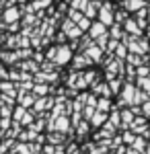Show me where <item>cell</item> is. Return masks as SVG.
Listing matches in <instances>:
<instances>
[{"label":"cell","instance_id":"obj_1","mask_svg":"<svg viewBox=\"0 0 150 154\" xmlns=\"http://www.w3.org/2000/svg\"><path fill=\"white\" fill-rule=\"evenodd\" d=\"M74 56V51L68 48V43H62V45H56L54 49V58H52V64L54 66H66Z\"/></svg>","mask_w":150,"mask_h":154},{"label":"cell","instance_id":"obj_2","mask_svg":"<svg viewBox=\"0 0 150 154\" xmlns=\"http://www.w3.org/2000/svg\"><path fill=\"white\" fill-rule=\"evenodd\" d=\"M97 17H99V23L109 29L113 25V4L109 0H103L101 6H99V11H97Z\"/></svg>","mask_w":150,"mask_h":154},{"label":"cell","instance_id":"obj_3","mask_svg":"<svg viewBox=\"0 0 150 154\" xmlns=\"http://www.w3.org/2000/svg\"><path fill=\"white\" fill-rule=\"evenodd\" d=\"M62 33H64L66 39H70V41L80 39V37H82V31L72 23V21H68V19H64V23H62Z\"/></svg>","mask_w":150,"mask_h":154},{"label":"cell","instance_id":"obj_4","mask_svg":"<svg viewBox=\"0 0 150 154\" xmlns=\"http://www.w3.org/2000/svg\"><path fill=\"white\" fill-rule=\"evenodd\" d=\"M70 62H72V70H74V72H80L82 68H89V66L92 64V62L86 58L84 54H74Z\"/></svg>","mask_w":150,"mask_h":154},{"label":"cell","instance_id":"obj_5","mask_svg":"<svg viewBox=\"0 0 150 154\" xmlns=\"http://www.w3.org/2000/svg\"><path fill=\"white\" fill-rule=\"evenodd\" d=\"M121 29H123V33H126V35H132V37H142V33H144L138 25H136V21H134V19H127V21H123Z\"/></svg>","mask_w":150,"mask_h":154},{"label":"cell","instance_id":"obj_6","mask_svg":"<svg viewBox=\"0 0 150 154\" xmlns=\"http://www.w3.org/2000/svg\"><path fill=\"white\" fill-rule=\"evenodd\" d=\"M82 54H84L86 58L91 60L92 64H101V62H103V51H101V49L95 45V41H92V45H91V48H86L84 51H82Z\"/></svg>","mask_w":150,"mask_h":154},{"label":"cell","instance_id":"obj_7","mask_svg":"<svg viewBox=\"0 0 150 154\" xmlns=\"http://www.w3.org/2000/svg\"><path fill=\"white\" fill-rule=\"evenodd\" d=\"M92 95L99 97V99H101V97H103V99H111L109 84H107V82H101V80H99L97 84H92Z\"/></svg>","mask_w":150,"mask_h":154},{"label":"cell","instance_id":"obj_8","mask_svg":"<svg viewBox=\"0 0 150 154\" xmlns=\"http://www.w3.org/2000/svg\"><path fill=\"white\" fill-rule=\"evenodd\" d=\"M121 6H123V11H127V12H138L140 8H146V6H148V0H126Z\"/></svg>","mask_w":150,"mask_h":154},{"label":"cell","instance_id":"obj_9","mask_svg":"<svg viewBox=\"0 0 150 154\" xmlns=\"http://www.w3.org/2000/svg\"><path fill=\"white\" fill-rule=\"evenodd\" d=\"M19 17H21V11H19L17 6H8L6 11L2 12V19H4V23H8V25L17 23V21H19Z\"/></svg>","mask_w":150,"mask_h":154},{"label":"cell","instance_id":"obj_10","mask_svg":"<svg viewBox=\"0 0 150 154\" xmlns=\"http://www.w3.org/2000/svg\"><path fill=\"white\" fill-rule=\"evenodd\" d=\"M105 33H107V27L105 25H101L99 21L97 23H91V27H89V37L91 39H97V37L105 35Z\"/></svg>","mask_w":150,"mask_h":154},{"label":"cell","instance_id":"obj_11","mask_svg":"<svg viewBox=\"0 0 150 154\" xmlns=\"http://www.w3.org/2000/svg\"><path fill=\"white\" fill-rule=\"evenodd\" d=\"M107 35H109V39H115V41H121L123 39V29H121V25H117V23H113L109 29H107Z\"/></svg>","mask_w":150,"mask_h":154},{"label":"cell","instance_id":"obj_12","mask_svg":"<svg viewBox=\"0 0 150 154\" xmlns=\"http://www.w3.org/2000/svg\"><path fill=\"white\" fill-rule=\"evenodd\" d=\"M146 146H148L146 138H144V136H136V140L132 142L130 148H132V150H136L138 154H144V152H146Z\"/></svg>","mask_w":150,"mask_h":154},{"label":"cell","instance_id":"obj_13","mask_svg":"<svg viewBox=\"0 0 150 154\" xmlns=\"http://www.w3.org/2000/svg\"><path fill=\"white\" fill-rule=\"evenodd\" d=\"M45 140L52 144V146H60V144L66 142V134H60V131H49Z\"/></svg>","mask_w":150,"mask_h":154},{"label":"cell","instance_id":"obj_14","mask_svg":"<svg viewBox=\"0 0 150 154\" xmlns=\"http://www.w3.org/2000/svg\"><path fill=\"white\" fill-rule=\"evenodd\" d=\"M99 6H101L99 2H91V0H89V4L84 6V11H82V14H84V17L89 19V21H92V19L97 17V11H99Z\"/></svg>","mask_w":150,"mask_h":154},{"label":"cell","instance_id":"obj_15","mask_svg":"<svg viewBox=\"0 0 150 154\" xmlns=\"http://www.w3.org/2000/svg\"><path fill=\"white\" fill-rule=\"evenodd\" d=\"M107 121V113H101V111H95V115L91 117L89 125L91 128H103V123Z\"/></svg>","mask_w":150,"mask_h":154},{"label":"cell","instance_id":"obj_16","mask_svg":"<svg viewBox=\"0 0 150 154\" xmlns=\"http://www.w3.org/2000/svg\"><path fill=\"white\" fill-rule=\"evenodd\" d=\"M19 103H21L19 107H23V109H29V107H33L35 97L31 95V93H19Z\"/></svg>","mask_w":150,"mask_h":154},{"label":"cell","instance_id":"obj_17","mask_svg":"<svg viewBox=\"0 0 150 154\" xmlns=\"http://www.w3.org/2000/svg\"><path fill=\"white\" fill-rule=\"evenodd\" d=\"M82 80H84L86 86H92V84L99 82V74H97L95 70H84L82 72Z\"/></svg>","mask_w":150,"mask_h":154},{"label":"cell","instance_id":"obj_18","mask_svg":"<svg viewBox=\"0 0 150 154\" xmlns=\"http://www.w3.org/2000/svg\"><path fill=\"white\" fill-rule=\"evenodd\" d=\"M95 109L97 111H101V113H109L111 109H113V105H111V99H97V105H95Z\"/></svg>","mask_w":150,"mask_h":154},{"label":"cell","instance_id":"obj_19","mask_svg":"<svg viewBox=\"0 0 150 154\" xmlns=\"http://www.w3.org/2000/svg\"><path fill=\"white\" fill-rule=\"evenodd\" d=\"M33 93L31 95L37 99V97H47V93H49V86L47 84H33V88H31Z\"/></svg>","mask_w":150,"mask_h":154},{"label":"cell","instance_id":"obj_20","mask_svg":"<svg viewBox=\"0 0 150 154\" xmlns=\"http://www.w3.org/2000/svg\"><path fill=\"white\" fill-rule=\"evenodd\" d=\"M136 88H140L142 93H146V95H150V78L146 76V78H136V84H134Z\"/></svg>","mask_w":150,"mask_h":154},{"label":"cell","instance_id":"obj_21","mask_svg":"<svg viewBox=\"0 0 150 154\" xmlns=\"http://www.w3.org/2000/svg\"><path fill=\"white\" fill-rule=\"evenodd\" d=\"M126 56H127L126 43H121V41H119V43H117V48H115V51H113V58H115V60H121V62H123V60H126Z\"/></svg>","mask_w":150,"mask_h":154},{"label":"cell","instance_id":"obj_22","mask_svg":"<svg viewBox=\"0 0 150 154\" xmlns=\"http://www.w3.org/2000/svg\"><path fill=\"white\" fill-rule=\"evenodd\" d=\"M146 101H150V95H146V93H142L140 88H136V93H134V105H142V103H146Z\"/></svg>","mask_w":150,"mask_h":154},{"label":"cell","instance_id":"obj_23","mask_svg":"<svg viewBox=\"0 0 150 154\" xmlns=\"http://www.w3.org/2000/svg\"><path fill=\"white\" fill-rule=\"evenodd\" d=\"M109 91H111V95H119V91H121V78H113V80H109Z\"/></svg>","mask_w":150,"mask_h":154},{"label":"cell","instance_id":"obj_24","mask_svg":"<svg viewBox=\"0 0 150 154\" xmlns=\"http://www.w3.org/2000/svg\"><path fill=\"white\" fill-rule=\"evenodd\" d=\"M74 130H76V134L82 138V136H86V131L91 130V125H89V121H84V119H82V121L76 125V128H74Z\"/></svg>","mask_w":150,"mask_h":154},{"label":"cell","instance_id":"obj_25","mask_svg":"<svg viewBox=\"0 0 150 154\" xmlns=\"http://www.w3.org/2000/svg\"><path fill=\"white\" fill-rule=\"evenodd\" d=\"M89 4V0H70V8L72 11H84V6Z\"/></svg>","mask_w":150,"mask_h":154},{"label":"cell","instance_id":"obj_26","mask_svg":"<svg viewBox=\"0 0 150 154\" xmlns=\"http://www.w3.org/2000/svg\"><path fill=\"white\" fill-rule=\"evenodd\" d=\"M119 138H121V144H127V146H132V142L136 140V136H134V134H132L130 130H126L123 134H121V136H119Z\"/></svg>","mask_w":150,"mask_h":154},{"label":"cell","instance_id":"obj_27","mask_svg":"<svg viewBox=\"0 0 150 154\" xmlns=\"http://www.w3.org/2000/svg\"><path fill=\"white\" fill-rule=\"evenodd\" d=\"M21 68H23V70H27V74H29V72H39V68H37V64H35L33 60L23 62V64H21Z\"/></svg>","mask_w":150,"mask_h":154},{"label":"cell","instance_id":"obj_28","mask_svg":"<svg viewBox=\"0 0 150 154\" xmlns=\"http://www.w3.org/2000/svg\"><path fill=\"white\" fill-rule=\"evenodd\" d=\"M49 4H52V0H35L33 4H31V8H33V11H43Z\"/></svg>","mask_w":150,"mask_h":154},{"label":"cell","instance_id":"obj_29","mask_svg":"<svg viewBox=\"0 0 150 154\" xmlns=\"http://www.w3.org/2000/svg\"><path fill=\"white\" fill-rule=\"evenodd\" d=\"M82 17H84V14H82L80 11H72V8H68V21H72L74 25L78 23V21H80Z\"/></svg>","mask_w":150,"mask_h":154},{"label":"cell","instance_id":"obj_30","mask_svg":"<svg viewBox=\"0 0 150 154\" xmlns=\"http://www.w3.org/2000/svg\"><path fill=\"white\" fill-rule=\"evenodd\" d=\"M95 107H91V105H84L82 107V117H84V121H91V117L95 115Z\"/></svg>","mask_w":150,"mask_h":154},{"label":"cell","instance_id":"obj_31","mask_svg":"<svg viewBox=\"0 0 150 154\" xmlns=\"http://www.w3.org/2000/svg\"><path fill=\"white\" fill-rule=\"evenodd\" d=\"M150 76V66H138L136 68V78H146Z\"/></svg>","mask_w":150,"mask_h":154},{"label":"cell","instance_id":"obj_32","mask_svg":"<svg viewBox=\"0 0 150 154\" xmlns=\"http://www.w3.org/2000/svg\"><path fill=\"white\" fill-rule=\"evenodd\" d=\"M33 123V111H25V115L21 117L19 125H31Z\"/></svg>","mask_w":150,"mask_h":154},{"label":"cell","instance_id":"obj_33","mask_svg":"<svg viewBox=\"0 0 150 154\" xmlns=\"http://www.w3.org/2000/svg\"><path fill=\"white\" fill-rule=\"evenodd\" d=\"M91 23H92V21H89V19H86V17H82L80 21H78V23H76V27H78V29H80L82 33H84V31H89V27H91Z\"/></svg>","mask_w":150,"mask_h":154},{"label":"cell","instance_id":"obj_34","mask_svg":"<svg viewBox=\"0 0 150 154\" xmlns=\"http://www.w3.org/2000/svg\"><path fill=\"white\" fill-rule=\"evenodd\" d=\"M117 43H119V41H115V39H109V41H107V48H105V51H107L109 56H113V51H115Z\"/></svg>","mask_w":150,"mask_h":154},{"label":"cell","instance_id":"obj_35","mask_svg":"<svg viewBox=\"0 0 150 154\" xmlns=\"http://www.w3.org/2000/svg\"><path fill=\"white\" fill-rule=\"evenodd\" d=\"M25 111H27V109H23V107H17V109H14V113H12V117H14V123H19V121H21V117L25 115Z\"/></svg>","mask_w":150,"mask_h":154},{"label":"cell","instance_id":"obj_36","mask_svg":"<svg viewBox=\"0 0 150 154\" xmlns=\"http://www.w3.org/2000/svg\"><path fill=\"white\" fill-rule=\"evenodd\" d=\"M140 19H148V6H146V8H140V11L136 12V19H134V21H140Z\"/></svg>","mask_w":150,"mask_h":154},{"label":"cell","instance_id":"obj_37","mask_svg":"<svg viewBox=\"0 0 150 154\" xmlns=\"http://www.w3.org/2000/svg\"><path fill=\"white\" fill-rule=\"evenodd\" d=\"M91 154H111V152H109V150H101V148L95 146V150H91Z\"/></svg>","mask_w":150,"mask_h":154},{"label":"cell","instance_id":"obj_38","mask_svg":"<svg viewBox=\"0 0 150 154\" xmlns=\"http://www.w3.org/2000/svg\"><path fill=\"white\" fill-rule=\"evenodd\" d=\"M58 41H60V45H62V43H66V35H64L62 31L58 33Z\"/></svg>","mask_w":150,"mask_h":154},{"label":"cell","instance_id":"obj_39","mask_svg":"<svg viewBox=\"0 0 150 154\" xmlns=\"http://www.w3.org/2000/svg\"><path fill=\"white\" fill-rule=\"evenodd\" d=\"M144 138H146V142L150 144V125H148V130H146V134H144Z\"/></svg>","mask_w":150,"mask_h":154},{"label":"cell","instance_id":"obj_40","mask_svg":"<svg viewBox=\"0 0 150 154\" xmlns=\"http://www.w3.org/2000/svg\"><path fill=\"white\" fill-rule=\"evenodd\" d=\"M144 154H150V144L146 146V152H144Z\"/></svg>","mask_w":150,"mask_h":154},{"label":"cell","instance_id":"obj_41","mask_svg":"<svg viewBox=\"0 0 150 154\" xmlns=\"http://www.w3.org/2000/svg\"><path fill=\"white\" fill-rule=\"evenodd\" d=\"M146 21H148V25H150V6H148V19H146Z\"/></svg>","mask_w":150,"mask_h":154},{"label":"cell","instance_id":"obj_42","mask_svg":"<svg viewBox=\"0 0 150 154\" xmlns=\"http://www.w3.org/2000/svg\"><path fill=\"white\" fill-rule=\"evenodd\" d=\"M72 154H84V152H82V150H76V152H72Z\"/></svg>","mask_w":150,"mask_h":154},{"label":"cell","instance_id":"obj_43","mask_svg":"<svg viewBox=\"0 0 150 154\" xmlns=\"http://www.w3.org/2000/svg\"><path fill=\"white\" fill-rule=\"evenodd\" d=\"M0 41H2V37H0Z\"/></svg>","mask_w":150,"mask_h":154},{"label":"cell","instance_id":"obj_44","mask_svg":"<svg viewBox=\"0 0 150 154\" xmlns=\"http://www.w3.org/2000/svg\"><path fill=\"white\" fill-rule=\"evenodd\" d=\"M148 37H150V33H148Z\"/></svg>","mask_w":150,"mask_h":154}]
</instances>
